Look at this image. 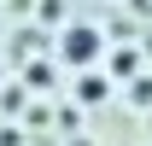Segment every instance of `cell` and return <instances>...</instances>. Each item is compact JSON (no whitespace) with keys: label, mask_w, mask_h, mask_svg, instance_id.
<instances>
[{"label":"cell","mask_w":152,"mask_h":146,"mask_svg":"<svg viewBox=\"0 0 152 146\" xmlns=\"http://www.w3.org/2000/svg\"><path fill=\"white\" fill-rule=\"evenodd\" d=\"M94 47H99L94 29H70V35H64V53H70V58H94Z\"/></svg>","instance_id":"1"}]
</instances>
